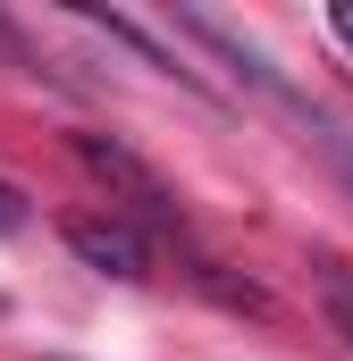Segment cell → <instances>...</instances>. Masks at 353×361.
Returning <instances> with one entry per match:
<instances>
[{"mask_svg":"<svg viewBox=\"0 0 353 361\" xmlns=\"http://www.w3.org/2000/svg\"><path fill=\"white\" fill-rule=\"evenodd\" d=\"M76 160H85L92 177L109 185V193H126L143 219H160V227H176V193H169V177L160 169H143L126 143H109V135H76Z\"/></svg>","mask_w":353,"mask_h":361,"instance_id":"1","label":"cell"},{"mask_svg":"<svg viewBox=\"0 0 353 361\" xmlns=\"http://www.w3.org/2000/svg\"><path fill=\"white\" fill-rule=\"evenodd\" d=\"M68 252H76L85 269L118 277V286L152 277V244H143V227H135V219H68Z\"/></svg>","mask_w":353,"mask_h":361,"instance_id":"2","label":"cell"},{"mask_svg":"<svg viewBox=\"0 0 353 361\" xmlns=\"http://www.w3.org/2000/svg\"><path fill=\"white\" fill-rule=\"evenodd\" d=\"M311 277H320V311L337 319V336L353 345V269L337 261V252H320V261H311Z\"/></svg>","mask_w":353,"mask_h":361,"instance_id":"3","label":"cell"},{"mask_svg":"<svg viewBox=\"0 0 353 361\" xmlns=\"http://www.w3.org/2000/svg\"><path fill=\"white\" fill-rule=\"evenodd\" d=\"M8 227H25V202H17V185H0V235Z\"/></svg>","mask_w":353,"mask_h":361,"instance_id":"4","label":"cell"},{"mask_svg":"<svg viewBox=\"0 0 353 361\" xmlns=\"http://www.w3.org/2000/svg\"><path fill=\"white\" fill-rule=\"evenodd\" d=\"M328 25H337V42L353 51V0H337V8H328Z\"/></svg>","mask_w":353,"mask_h":361,"instance_id":"5","label":"cell"}]
</instances>
